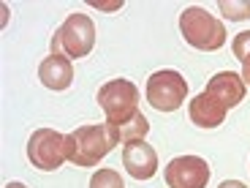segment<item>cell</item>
Returning a JSON list of instances; mask_svg holds the SVG:
<instances>
[{
	"label": "cell",
	"mask_w": 250,
	"mask_h": 188,
	"mask_svg": "<svg viewBox=\"0 0 250 188\" xmlns=\"http://www.w3.org/2000/svg\"><path fill=\"white\" fill-rule=\"evenodd\" d=\"M98 107L106 115V125L114 139L123 144L144 139L150 131V120L139 112V88L131 79H112L98 88Z\"/></svg>",
	"instance_id": "6da1fadb"
},
{
	"label": "cell",
	"mask_w": 250,
	"mask_h": 188,
	"mask_svg": "<svg viewBox=\"0 0 250 188\" xmlns=\"http://www.w3.org/2000/svg\"><path fill=\"white\" fill-rule=\"evenodd\" d=\"M242 98H245V79L239 74H234V71H220L188 104L190 123L199 125V128H218L226 120L229 109L242 104Z\"/></svg>",
	"instance_id": "7a4b0ae2"
},
{
	"label": "cell",
	"mask_w": 250,
	"mask_h": 188,
	"mask_svg": "<svg viewBox=\"0 0 250 188\" xmlns=\"http://www.w3.org/2000/svg\"><path fill=\"white\" fill-rule=\"evenodd\" d=\"M117 139L106 123L101 125H79L65 137V156L74 166H98V161L112 150Z\"/></svg>",
	"instance_id": "3957f363"
},
{
	"label": "cell",
	"mask_w": 250,
	"mask_h": 188,
	"mask_svg": "<svg viewBox=\"0 0 250 188\" xmlns=\"http://www.w3.org/2000/svg\"><path fill=\"white\" fill-rule=\"evenodd\" d=\"M95 47V25L87 14H68V19L52 36V55H62L68 60L87 57Z\"/></svg>",
	"instance_id": "277c9868"
},
{
	"label": "cell",
	"mask_w": 250,
	"mask_h": 188,
	"mask_svg": "<svg viewBox=\"0 0 250 188\" xmlns=\"http://www.w3.org/2000/svg\"><path fill=\"white\" fill-rule=\"evenodd\" d=\"M180 30L188 44L201 52H215L226 44L223 22L218 17H212V14H207L199 6H190L180 14Z\"/></svg>",
	"instance_id": "5b68a950"
},
{
	"label": "cell",
	"mask_w": 250,
	"mask_h": 188,
	"mask_svg": "<svg viewBox=\"0 0 250 188\" xmlns=\"http://www.w3.org/2000/svg\"><path fill=\"white\" fill-rule=\"evenodd\" d=\"M185 95H188V82L180 71L163 69V71H155L147 79V101L158 112H174V109H180L185 104Z\"/></svg>",
	"instance_id": "8992f818"
},
{
	"label": "cell",
	"mask_w": 250,
	"mask_h": 188,
	"mask_svg": "<svg viewBox=\"0 0 250 188\" xmlns=\"http://www.w3.org/2000/svg\"><path fill=\"white\" fill-rule=\"evenodd\" d=\"M27 158L36 169L41 172H55L65 161V137L52 128H38L27 139Z\"/></svg>",
	"instance_id": "52a82bcc"
},
{
	"label": "cell",
	"mask_w": 250,
	"mask_h": 188,
	"mask_svg": "<svg viewBox=\"0 0 250 188\" xmlns=\"http://www.w3.org/2000/svg\"><path fill=\"white\" fill-rule=\"evenodd\" d=\"M209 175V164L199 156H177L163 169V180L169 188H207Z\"/></svg>",
	"instance_id": "ba28073f"
},
{
	"label": "cell",
	"mask_w": 250,
	"mask_h": 188,
	"mask_svg": "<svg viewBox=\"0 0 250 188\" xmlns=\"http://www.w3.org/2000/svg\"><path fill=\"white\" fill-rule=\"evenodd\" d=\"M123 166L128 169V175L136 180H150L158 172V153L152 144H147L144 139H133V142L123 144Z\"/></svg>",
	"instance_id": "9c48e42d"
},
{
	"label": "cell",
	"mask_w": 250,
	"mask_h": 188,
	"mask_svg": "<svg viewBox=\"0 0 250 188\" xmlns=\"http://www.w3.org/2000/svg\"><path fill=\"white\" fill-rule=\"evenodd\" d=\"M38 79L49 90H68L74 82V66L68 57L62 55H49L38 66Z\"/></svg>",
	"instance_id": "30bf717a"
},
{
	"label": "cell",
	"mask_w": 250,
	"mask_h": 188,
	"mask_svg": "<svg viewBox=\"0 0 250 188\" xmlns=\"http://www.w3.org/2000/svg\"><path fill=\"white\" fill-rule=\"evenodd\" d=\"M220 14L231 22H239V19H250V0H220L218 3Z\"/></svg>",
	"instance_id": "8fae6325"
},
{
	"label": "cell",
	"mask_w": 250,
	"mask_h": 188,
	"mask_svg": "<svg viewBox=\"0 0 250 188\" xmlns=\"http://www.w3.org/2000/svg\"><path fill=\"white\" fill-rule=\"evenodd\" d=\"M90 188H125L120 172L114 169H98L93 177H90Z\"/></svg>",
	"instance_id": "7c38bea8"
},
{
	"label": "cell",
	"mask_w": 250,
	"mask_h": 188,
	"mask_svg": "<svg viewBox=\"0 0 250 188\" xmlns=\"http://www.w3.org/2000/svg\"><path fill=\"white\" fill-rule=\"evenodd\" d=\"M231 49H234V55H237V60H245V57L250 55V30L237 33V36H234Z\"/></svg>",
	"instance_id": "4fadbf2b"
},
{
	"label": "cell",
	"mask_w": 250,
	"mask_h": 188,
	"mask_svg": "<svg viewBox=\"0 0 250 188\" xmlns=\"http://www.w3.org/2000/svg\"><path fill=\"white\" fill-rule=\"evenodd\" d=\"M242 79H245V88H250V55L242 60Z\"/></svg>",
	"instance_id": "5bb4252c"
},
{
	"label": "cell",
	"mask_w": 250,
	"mask_h": 188,
	"mask_svg": "<svg viewBox=\"0 0 250 188\" xmlns=\"http://www.w3.org/2000/svg\"><path fill=\"white\" fill-rule=\"evenodd\" d=\"M93 6H95V8H104V11H117L123 3H93Z\"/></svg>",
	"instance_id": "9a60e30c"
},
{
	"label": "cell",
	"mask_w": 250,
	"mask_h": 188,
	"mask_svg": "<svg viewBox=\"0 0 250 188\" xmlns=\"http://www.w3.org/2000/svg\"><path fill=\"white\" fill-rule=\"evenodd\" d=\"M218 188H248L245 183H239V180H226V183H220Z\"/></svg>",
	"instance_id": "2e32d148"
},
{
	"label": "cell",
	"mask_w": 250,
	"mask_h": 188,
	"mask_svg": "<svg viewBox=\"0 0 250 188\" xmlns=\"http://www.w3.org/2000/svg\"><path fill=\"white\" fill-rule=\"evenodd\" d=\"M6 188H27V186H25V183H8Z\"/></svg>",
	"instance_id": "e0dca14e"
}]
</instances>
